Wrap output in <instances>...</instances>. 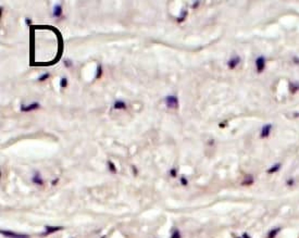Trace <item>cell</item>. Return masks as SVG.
Returning <instances> with one entry per match:
<instances>
[{"label":"cell","instance_id":"6da1fadb","mask_svg":"<svg viewBox=\"0 0 299 238\" xmlns=\"http://www.w3.org/2000/svg\"><path fill=\"white\" fill-rule=\"evenodd\" d=\"M164 102L167 104L169 108H173V109H176L178 107V100L175 96H168L165 97L164 99Z\"/></svg>","mask_w":299,"mask_h":238},{"label":"cell","instance_id":"7a4b0ae2","mask_svg":"<svg viewBox=\"0 0 299 238\" xmlns=\"http://www.w3.org/2000/svg\"><path fill=\"white\" fill-rule=\"evenodd\" d=\"M38 108H39L38 102H33V104H27V106L22 104L21 106V111L22 112H29V111H34V110H36V109H38Z\"/></svg>","mask_w":299,"mask_h":238},{"label":"cell","instance_id":"3957f363","mask_svg":"<svg viewBox=\"0 0 299 238\" xmlns=\"http://www.w3.org/2000/svg\"><path fill=\"white\" fill-rule=\"evenodd\" d=\"M256 67H257L258 72H262V70L264 69V58L259 57L256 60Z\"/></svg>","mask_w":299,"mask_h":238},{"label":"cell","instance_id":"277c9868","mask_svg":"<svg viewBox=\"0 0 299 238\" xmlns=\"http://www.w3.org/2000/svg\"><path fill=\"white\" fill-rule=\"evenodd\" d=\"M53 16H56V18H59V16H61V14H62V5H60V3H58V5H55V8H53Z\"/></svg>","mask_w":299,"mask_h":238},{"label":"cell","instance_id":"5b68a950","mask_svg":"<svg viewBox=\"0 0 299 238\" xmlns=\"http://www.w3.org/2000/svg\"><path fill=\"white\" fill-rule=\"evenodd\" d=\"M113 108L117 109V110H120V109H126V104L122 100H117L114 102V106Z\"/></svg>","mask_w":299,"mask_h":238},{"label":"cell","instance_id":"8992f818","mask_svg":"<svg viewBox=\"0 0 299 238\" xmlns=\"http://www.w3.org/2000/svg\"><path fill=\"white\" fill-rule=\"evenodd\" d=\"M238 63H239V58L238 57L233 58V59H231L229 61V69H234V67L236 66Z\"/></svg>","mask_w":299,"mask_h":238},{"label":"cell","instance_id":"52a82bcc","mask_svg":"<svg viewBox=\"0 0 299 238\" xmlns=\"http://www.w3.org/2000/svg\"><path fill=\"white\" fill-rule=\"evenodd\" d=\"M270 130H271V125H270V124L265 125V126L263 127L262 134H261V136H262V137H265V136H268L269 133H270Z\"/></svg>","mask_w":299,"mask_h":238},{"label":"cell","instance_id":"ba28073f","mask_svg":"<svg viewBox=\"0 0 299 238\" xmlns=\"http://www.w3.org/2000/svg\"><path fill=\"white\" fill-rule=\"evenodd\" d=\"M60 86H61V88H65L66 86H68V80H66V77H62V78H61V82H60Z\"/></svg>","mask_w":299,"mask_h":238},{"label":"cell","instance_id":"9c48e42d","mask_svg":"<svg viewBox=\"0 0 299 238\" xmlns=\"http://www.w3.org/2000/svg\"><path fill=\"white\" fill-rule=\"evenodd\" d=\"M101 73H102L101 65H98V66H97V75H96V78L100 77V76H101Z\"/></svg>","mask_w":299,"mask_h":238},{"label":"cell","instance_id":"30bf717a","mask_svg":"<svg viewBox=\"0 0 299 238\" xmlns=\"http://www.w3.org/2000/svg\"><path fill=\"white\" fill-rule=\"evenodd\" d=\"M49 77V74L48 73H45V74H42L40 77L38 78V80H40V82H42V80H47V78Z\"/></svg>","mask_w":299,"mask_h":238},{"label":"cell","instance_id":"8fae6325","mask_svg":"<svg viewBox=\"0 0 299 238\" xmlns=\"http://www.w3.org/2000/svg\"><path fill=\"white\" fill-rule=\"evenodd\" d=\"M25 22H26V24H27V25H29V24H31V20H29V19H26Z\"/></svg>","mask_w":299,"mask_h":238}]
</instances>
